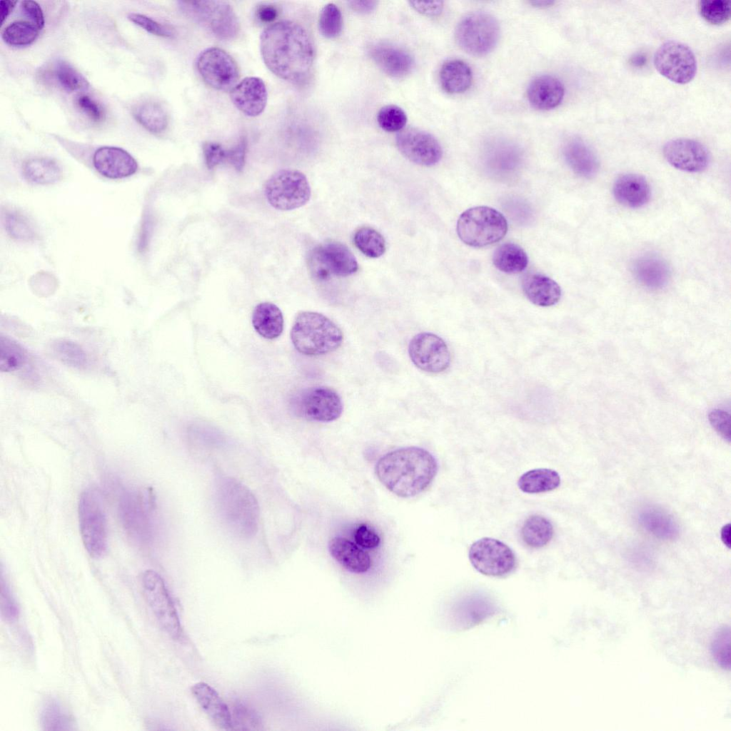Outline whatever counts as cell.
Masks as SVG:
<instances>
[{
  "label": "cell",
  "mask_w": 731,
  "mask_h": 731,
  "mask_svg": "<svg viewBox=\"0 0 731 731\" xmlns=\"http://www.w3.org/2000/svg\"><path fill=\"white\" fill-rule=\"evenodd\" d=\"M293 412L298 417L317 422H331L343 412L341 397L333 390L315 386L299 391L291 400Z\"/></svg>",
  "instance_id": "obj_11"
},
{
  "label": "cell",
  "mask_w": 731,
  "mask_h": 731,
  "mask_svg": "<svg viewBox=\"0 0 731 731\" xmlns=\"http://www.w3.org/2000/svg\"><path fill=\"white\" fill-rule=\"evenodd\" d=\"M700 16L707 23L721 25L730 17V2L725 0H701L698 4Z\"/></svg>",
  "instance_id": "obj_43"
},
{
  "label": "cell",
  "mask_w": 731,
  "mask_h": 731,
  "mask_svg": "<svg viewBox=\"0 0 731 731\" xmlns=\"http://www.w3.org/2000/svg\"><path fill=\"white\" fill-rule=\"evenodd\" d=\"M662 153L666 161L673 167L687 172L704 171L710 161L708 149L701 143L690 138H675L667 141Z\"/></svg>",
  "instance_id": "obj_18"
},
{
  "label": "cell",
  "mask_w": 731,
  "mask_h": 731,
  "mask_svg": "<svg viewBox=\"0 0 731 731\" xmlns=\"http://www.w3.org/2000/svg\"><path fill=\"white\" fill-rule=\"evenodd\" d=\"M520 534L523 541L528 546L539 548L551 540L554 530L552 523L546 518L533 515L524 521Z\"/></svg>",
  "instance_id": "obj_33"
},
{
  "label": "cell",
  "mask_w": 731,
  "mask_h": 731,
  "mask_svg": "<svg viewBox=\"0 0 731 731\" xmlns=\"http://www.w3.org/2000/svg\"><path fill=\"white\" fill-rule=\"evenodd\" d=\"M260 50L267 68L285 81L299 84L308 77L314 60L313 42L306 30L292 21L268 26L260 36Z\"/></svg>",
  "instance_id": "obj_1"
},
{
  "label": "cell",
  "mask_w": 731,
  "mask_h": 731,
  "mask_svg": "<svg viewBox=\"0 0 731 731\" xmlns=\"http://www.w3.org/2000/svg\"><path fill=\"white\" fill-rule=\"evenodd\" d=\"M252 323L260 336L266 339H275L281 336L283 330L282 312L272 303H261L253 310Z\"/></svg>",
  "instance_id": "obj_30"
},
{
  "label": "cell",
  "mask_w": 731,
  "mask_h": 731,
  "mask_svg": "<svg viewBox=\"0 0 731 731\" xmlns=\"http://www.w3.org/2000/svg\"><path fill=\"white\" fill-rule=\"evenodd\" d=\"M632 272L641 284L651 288L662 287L669 278L667 265L655 255H645L636 259L632 266Z\"/></svg>",
  "instance_id": "obj_28"
},
{
  "label": "cell",
  "mask_w": 731,
  "mask_h": 731,
  "mask_svg": "<svg viewBox=\"0 0 731 731\" xmlns=\"http://www.w3.org/2000/svg\"><path fill=\"white\" fill-rule=\"evenodd\" d=\"M79 521L81 539L89 555L103 557L107 550V523L101 493L96 488L85 490L79 501Z\"/></svg>",
  "instance_id": "obj_5"
},
{
  "label": "cell",
  "mask_w": 731,
  "mask_h": 731,
  "mask_svg": "<svg viewBox=\"0 0 731 731\" xmlns=\"http://www.w3.org/2000/svg\"><path fill=\"white\" fill-rule=\"evenodd\" d=\"M23 174L30 182L46 185L57 182L61 176V171L54 161L46 158H35L25 162Z\"/></svg>",
  "instance_id": "obj_34"
},
{
  "label": "cell",
  "mask_w": 731,
  "mask_h": 731,
  "mask_svg": "<svg viewBox=\"0 0 731 731\" xmlns=\"http://www.w3.org/2000/svg\"><path fill=\"white\" fill-rule=\"evenodd\" d=\"M708 419L716 432L725 440L730 442L731 434L730 413L722 409H714L709 413Z\"/></svg>",
  "instance_id": "obj_50"
},
{
  "label": "cell",
  "mask_w": 731,
  "mask_h": 731,
  "mask_svg": "<svg viewBox=\"0 0 731 731\" xmlns=\"http://www.w3.org/2000/svg\"><path fill=\"white\" fill-rule=\"evenodd\" d=\"M5 226L8 233L14 238L29 241L35 236L33 226L20 213L11 212L6 214Z\"/></svg>",
  "instance_id": "obj_46"
},
{
  "label": "cell",
  "mask_w": 731,
  "mask_h": 731,
  "mask_svg": "<svg viewBox=\"0 0 731 731\" xmlns=\"http://www.w3.org/2000/svg\"><path fill=\"white\" fill-rule=\"evenodd\" d=\"M178 6L185 16L219 39L232 40L239 33L238 17L228 1H179Z\"/></svg>",
  "instance_id": "obj_7"
},
{
  "label": "cell",
  "mask_w": 731,
  "mask_h": 731,
  "mask_svg": "<svg viewBox=\"0 0 731 731\" xmlns=\"http://www.w3.org/2000/svg\"><path fill=\"white\" fill-rule=\"evenodd\" d=\"M612 191L616 201L630 208L645 206L651 196L650 187L646 179L635 173L619 176L614 183Z\"/></svg>",
  "instance_id": "obj_25"
},
{
  "label": "cell",
  "mask_w": 731,
  "mask_h": 731,
  "mask_svg": "<svg viewBox=\"0 0 731 731\" xmlns=\"http://www.w3.org/2000/svg\"><path fill=\"white\" fill-rule=\"evenodd\" d=\"M21 8L24 13L31 20L33 24L39 29L41 30L44 26V16L42 9L39 4L31 0L23 1L21 2Z\"/></svg>",
  "instance_id": "obj_56"
},
{
  "label": "cell",
  "mask_w": 731,
  "mask_h": 731,
  "mask_svg": "<svg viewBox=\"0 0 731 731\" xmlns=\"http://www.w3.org/2000/svg\"><path fill=\"white\" fill-rule=\"evenodd\" d=\"M291 338L296 349L306 356H319L336 351L343 342L339 327L326 316L313 311L298 313Z\"/></svg>",
  "instance_id": "obj_4"
},
{
  "label": "cell",
  "mask_w": 731,
  "mask_h": 731,
  "mask_svg": "<svg viewBox=\"0 0 731 731\" xmlns=\"http://www.w3.org/2000/svg\"><path fill=\"white\" fill-rule=\"evenodd\" d=\"M347 3L352 10L363 14H370L378 4L376 1H348Z\"/></svg>",
  "instance_id": "obj_59"
},
{
  "label": "cell",
  "mask_w": 731,
  "mask_h": 731,
  "mask_svg": "<svg viewBox=\"0 0 731 731\" xmlns=\"http://www.w3.org/2000/svg\"><path fill=\"white\" fill-rule=\"evenodd\" d=\"M371 59L386 74L395 78L404 77L414 67L411 55L403 49L391 44L380 42L369 49Z\"/></svg>",
  "instance_id": "obj_21"
},
{
  "label": "cell",
  "mask_w": 731,
  "mask_h": 731,
  "mask_svg": "<svg viewBox=\"0 0 731 731\" xmlns=\"http://www.w3.org/2000/svg\"><path fill=\"white\" fill-rule=\"evenodd\" d=\"M395 142L400 152L418 165L434 166L443 156L438 141L430 133L419 128L409 127L402 129L396 135Z\"/></svg>",
  "instance_id": "obj_17"
},
{
  "label": "cell",
  "mask_w": 731,
  "mask_h": 731,
  "mask_svg": "<svg viewBox=\"0 0 731 731\" xmlns=\"http://www.w3.org/2000/svg\"><path fill=\"white\" fill-rule=\"evenodd\" d=\"M264 194L271 206L281 211L300 208L310 200L311 191L306 176L295 169H281L266 182Z\"/></svg>",
  "instance_id": "obj_9"
},
{
  "label": "cell",
  "mask_w": 731,
  "mask_h": 731,
  "mask_svg": "<svg viewBox=\"0 0 731 731\" xmlns=\"http://www.w3.org/2000/svg\"><path fill=\"white\" fill-rule=\"evenodd\" d=\"M54 73L59 83L67 91H74L87 86L85 79L67 62L59 61Z\"/></svg>",
  "instance_id": "obj_45"
},
{
  "label": "cell",
  "mask_w": 731,
  "mask_h": 731,
  "mask_svg": "<svg viewBox=\"0 0 731 731\" xmlns=\"http://www.w3.org/2000/svg\"><path fill=\"white\" fill-rule=\"evenodd\" d=\"M356 246L365 256L376 258L385 251V241L383 236L376 230L370 227H362L354 234Z\"/></svg>",
  "instance_id": "obj_38"
},
{
  "label": "cell",
  "mask_w": 731,
  "mask_h": 731,
  "mask_svg": "<svg viewBox=\"0 0 731 731\" xmlns=\"http://www.w3.org/2000/svg\"><path fill=\"white\" fill-rule=\"evenodd\" d=\"M560 485L559 473L550 468H535L524 473L518 480L519 489L526 493L553 490Z\"/></svg>",
  "instance_id": "obj_31"
},
{
  "label": "cell",
  "mask_w": 731,
  "mask_h": 731,
  "mask_svg": "<svg viewBox=\"0 0 731 731\" xmlns=\"http://www.w3.org/2000/svg\"><path fill=\"white\" fill-rule=\"evenodd\" d=\"M408 354L415 366L428 373L443 372L450 363L445 342L431 333L423 332L414 336L408 345Z\"/></svg>",
  "instance_id": "obj_16"
},
{
  "label": "cell",
  "mask_w": 731,
  "mask_h": 731,
  "mask_svg": "<svg viewBox=\"0 0 731 731\" xmlns=\"http://www.w3.org/2000/svg\"><path fill=\"white\" fill-rule=\"evenodd\" d=\"M40 722L46 730H69L73 729L74 720L61 702L49 698L40 710Z\"/></svg>",
  "instance_id": "obj_36"
},
{
  "label": "cell",
  "mask_w": 731,
  "mask_h": 731,
  "mask_svg": "<svg viewBox=\"0 0 731 731\" xmlns=\"http://www.w3.org/2000/svg\"><path fill=\"white\" fill-rule=\"evenodd\" d=\"M26 360L24 348L8 337H0V370L10 372L19 369Z\"/></svg>",
  "instance_id": "obj_39"
},
{
  "label": "cell",
  "mask_w": 731,
  "mask_h": 731,
  "mask_svg": "<svg viewBox=\"0 0 731 731\" xmlns=\"http://www.w3.org/2000/svg\"><path fill=\"white\" fill-rule=\"evenodd\" d=\"M438 472L435 458L424 448L409 446L382 456L375 466L379 481L391 493L410 498L424 491Z\"/></svg>",
  "instance_id": "obj_2"
},
{
  "label": "cell",
  "mask_w": 731,
  "mask_h": 731,
  "mask_svg": "<svg viewBox=\"0 0 731 731\" xmlns=\"http://www.w3.org/2000/svg\"><path fill=\"white\" fill-rule=\"evenodd\" d=\"M442 89L451 94H461L471 86L473 72L469 65L460 59L445 61L439 71Z\"/></svg>",
  "instance_id": "obj_29"
},
{
  "label": "cell",
  "mask_w": 731,
  "mask_h": 731,
  "mask_svg": "<svg viewBox=\"0 0 731 731\" xmlns=\"http://www.w3.org/2000/svg\"><path fill=\"white\" fill-rule=\"evenodd\" d=\"M16 3V1H1L0 2L1 24L4 23L11 14Z\"/></svg>",
  "instance_id": "obj_60"
},
{
  "label": "cell",
  "mask_w": 731,
  "mask_h": 731,
  "mask_svg": "<svg viewBox=\"0 0 731 731\" xmlns=\"http://www.w3.org/2000/svg\"><path fill=\"white\" fill-rule=\"evenodd\" d=\"M354 538L358 546L366 549L375 548L380 543V538L376 531L364 524L356 529Z\"/></svg>",
  "instance_id": "obj_53"
},
{
  "label": "cell",
  "mask_w": 731,
  "mask_h": 731,
  "mask_svg": "<svg viewBox=\"0 0 731 731\" xmlns=\"http://www.w3.org/2000/svg\"><path fill=\"white\" fill-rule=\"evenodd\" d=\"M529 3L535 7L545 8L552 6L555 1L552 0H532Z\"/></svg>",
  "instance_id": "obj_62"
},
{
  "label": "cell",
  "mask_w": 731,
  "mask_h": 731,
  "mask_svg": "<svg viewBox=\"0 0 731 731\" xmlns=\"http://www.w3.org/2000/svg\"><path fill=\"white\" fill-rule=\"evenodd\" d=\"M234 106L248 116H257L265 109L268 93L264 81L254 76L246 77L231 90Z\"/></svg>",
  "instance_id": "obj_19"
},
{
  "label": "cell",
  "mask_w": 731,
  "mask_h": 731,
  "mask_svg": "<svg viewBox=\"0 0 731 731\" xmlns=\"http://www.w3.org/2000/svg\"><path fill=\"white\" fill-rule=\"evenodd\" d=\"M379 126L388 132L400 131L404 128L407 122L405 112L396 105H386L382 107L377 114Z\"/></svg>",
  "instance_id": "obj_44"
},
{
  "label": "cell",
  "mask_w": 731,
  "mask_h": 731,
  "mask_svg": "<svg viewBox=\"0 0 731 731\" xmlns=\"http://www.w3.org/2000/svg\"><path fill=\"white\" fill-rule=\"evenodd\" d=\"M730 628L723 627L716 633L712 643L713 657L724 669H730Z\"/></svg>",
  "instance_id": "obj_47"
},
{
  "label": "cell",
  "mask_w": 731,
  "mask_h": 731,
  "mask_svg": "<svg viewBox=\"0 0 731 731\" xmlns=\"http://www.w3.org/2000/svg\"><path fill=\"white\" fill-rule=\"evenodd\" d=\"M730 524L725 525L722 528V529L721 530V538H722V540L723 541V543L728 548L730 547Z\"/></svg>",
  "instance_id": "obj_61"
},
{
  "label": "cell",
  "mask_w": 731,
  "mask_h": 731,
  "mask_svg": "<svg viewBox=\"0 0 731 731\" xmlns=\"http://www.w3.org/2000/svg\"><path fill=\"white\" fill-rule=\"evenodd\" d=\"M500 37L497 19L485 11H475L465 16L458 24L455 39L465 52L481 56L490 53Z\"/></svg>",
  "instance_id": "obj_8"
},
{
  "label": "cell",
  "mask_w": 731,
  "mask_h": 731,
  "mask_svg": "<svg viewBox=\"0 0 731 731\" xmlns=\"http://www.w3.org/2000/svg\"><path fill=\"white\" fill-rule=\"evenodd\" d=\"M342 27L343 17L339 8L333 3L325 5L318 19L321 34L327 39H334L341 34Z\"/></svg>",
  "instance_id": "obj_42"
},
{
  "label": "cell",
  "mask_w": 731,
  "mask_h": 731,
  "mask_svg": "<svg viewBox=\"0 0 731 731\" xmlns=\"http://www.w3.org/2000/svg\"><path fill=\"white\" fill-rule=\"evenodd\" d=\"M409 4L415 11L421 14L435 16H438L441 14L443 9V2L440 1H410Z\"/></svg>",
  "instance_id": "obj_57"
},
{
  "label": "cell",
  "mask_w": 731,
  "mask_h": 731,
  "mask_svg": "<svg viewBox=\"0 0 731 731\" xmlns=\"http://www.w3.org/2000/svg\"><path fill=\"white\" fill-rule=\"evenodd\" d=\"M1 610L6 620L13 622L19 616V607L7 585H1Z\"/></svg>",
  "instance_id": "obj_51"
},
{
  "label": "cell",
  "mask_w": 731,
  "mask_h": 731,
  "mask_svg": "<svg viewBox=\"0 0 731 731\" xmlns=\"http://www.w3.org/2000/svg\"><path fill=\"white\" fill-rule=\"evenodd\" d=\"M564 156L570 168L580 176L591 178L598 172V158L593 150L580 139H572L565 144Z\"/></svg>",
  "instance_id": "obj_27"
},
{
  "label": "cell",
  "mask_w": 731,
  "mask_h": 731,
  "mask_svg": "<svg viewBox=\"0 0 731 731\" xmlns=\"http://www.w3.org/2000/svg\"><path fill=\"white\" fill-rule=\"evenodd\" d=\"M493 262L498 270L504 273H517L527 267L528 258L520 246L506 243L496 248L493 253Z\"/></svg>",
  "instance_id": "obj_32"
},
{
  "label": "cell",
  "mask_w": 731,
  "mask_h": 731,
  "mask_svg": "<svg viewBox=\"0 0 731 731\" xmlns=\"http://www.w3.org/2000/svg\"><path fill=\"white\" fill-rule=\"evenodd\" d=\"M136 120L147 131L153 133L164 131L168 123V117L163 106L156 101H146L133 111Z\"/></svg>",
  "instance_id": "obj_35"
},
{
  "label": "cell",
  "mask_w": 731,
  "mask_h": 731,
  "mask_svg": "<svg viewBox=\"0 0 731 731\" xmlns=\"http://www.w3.org/2000/svg\"><path fill=\"white\" fill-rule=\"evenodd\" d=\"M508 231V223L498 211L488 206H476L465 211L457 222L460 240L473 247H483L502 239Z\"/></svg>",
  "instance_id": "obj_6"
},
{
  "label": "cell",
  "mask_w": 731,
  "mask_h": 731,
  "mask_svg": "<svg viewBox=\"0 0 731 731\" xmlns=\"http://www.w3.org/2000/svg\"><path fill=\"white\" fill-rule=\"evenodd\" d=\"M215 500L220 519L230 533L244 540L255 536L260 509L247 486L233 477L220 475L216 478Z\"/></svg>",
  "instance_id": "obj_3"
},
{
  "label": "cell",
  "mask_w": 731,
  "mask_h": 731,
  "mask_svg": "<svg viewBox=\"0 0 731 731\" xmlns=\"http://www.w3.org/2000/svg\"><path fill=\"white\" fill-rule=\"evenodd\" d=\"M141 585L146 600L162 630L173 640L182 636L180 620L161 576L147 570L142 574Z\"/></svg>",
  "instance_id": "obj_10"
},
{
  "label": "cell",
  "mask_w": 731,
  "mask_h": 731,
  "mask_svg": "<svg viewBox=\"0 0 731 731\" xmlns=\"http://www.w3.org/2000/svg\"><path fill=\"white\" fill-rule=\"evenodd\" d=\"M196 65L203 81L216 90H231L239 79L236 61L218 47H209L202 51L197 56Z\"/></svg>",
  "instance_id": "obj_14"
},
{
  "label": "cell",
  "mask_w": 731,
  "mask_h": 731,
  "mask_svg": "<svg viewBox=\"0 0 731 731\" xmlns=\"http://www.w3.org/2000/svg\"><path fill=\"white\" fill-rule=\"evenodd\" d=\"M562 82L550 75H542L530 81L527 89L530 104L538 110H550L558 106L564 97Z\"/></svg>",
  "instance_id": "obj_23"
},
{
  "label": "cell",
  "mask_w": 731,
  "mask_h": 731,
  "mask_svg": "<svg viewBox=\"0 0 731 731\" xmlns=\"http://www.w3.org/2000/svg\"><path fill=\"white\" fill-rule=\"evenodd\" d=\"M643 526L656 536L672 538L677 534V528L672 519L666 513L655 509H648L640 516Z\"/></svg>",
  "instance_id": "obj_37"
},
{
  "label": "cell",
  "mask_w": 731,
  "mask_h": 731,
  "mask_svg": "<svg viewBox=\"0 0 731 731\" xmlns=\"http://www.w3.org/2000/svg\"><path fill=\"white\" fill-rule=\"evenodd\" d=\"M468 557L473 567L487 576L504 577L516 567V558L512 549L492 538L475 541L470 547Z\"/></svg>",
  "instance_id": "obj_12"
},
{
  "label": "cell",
  "mask_w": 731,
  "mask_h": 731,
  "mask_svg": "<svg viewBox=\"0 0 731 731\" xmlns=\"http://www.w3.org/2000/svg\"><path fill=\"white\" fill-rule=\"evenodd\" d=\"M256 17L263 23H271L278 16L277 9L272 4H262L256 9Z\"/></svg>",
  "instance_id": "obj_58"
},
{
  "label": "cell",
  "mask_w": 731,
  "mask_h": 731,
  "mask_svg": "<svg viewBox=\"0 0 731 731\" xmlns=\"http://www.w3.org/2000/svg\"><path fill=\"white\" fill-rule=\"evenodd\" d=\"M203 152L206 164L209 169L226 161V149L218 143L205 142L203 145Z\"/></svg>",
  "instance_id": "obj_52"
},
{
  "label": "cell",
  "mask_w": 731,
  "mask_h": 731,
  "mask_svg": "<svg viewBox=\"0 0 731 731\" xmlns=\"http://www.w3.org/2000/svg\"><path fill=\"white\" fill-rule=\"evenodd\" d=\"M656 70L668 80L679 84L690 82L697 72V61L692 49L683 43L668 41L654 55Z\"/></svg>",
  "instance_id": "obj_13"
},
{
  "label": "cell",
  "mask_w": 731,
  "mask_h": 731,
  "mask_svg": "<svg viewBox=\"0 0 731 731\" xmlns=\"http://www.w3.org/2000/svg\"><path fill=\"white\" fill-rule=\"evenodd\" d=\"M308 266L313 275L321 280L331 275L346 277L355 273L358 264L352 252L338 242L324 243L310 253Z\"/></svg>",
  "instance_id": "obj_15"
},
{
  "label": "cell",
  "mask_w": 731,
  "mask_h": 731,
  "mask_svg": "<svg viewBox=\"0 0 731 731\" xmlns=\"http://www.w3.org/2000/svg\"><path fill=\"white\" fill-rule=\"evenodd\" d=\"M93 163L102 176L117 179L130 176L138 169V163L126 151L114 146H104L94 154Z\"/></svg>",
  "instance_id": "obj_20"
},
{
  "label": "cell",
  "mask_w": 731,
  "mask_h": 731,
  "mask_svg": "<svg viewBox=\"0 0 731 731\" xmlns=\"http://www.w3.org/2000/svg\"><path fill=\"white\" fill-rule=\"evenodd\" d=\"M39 29L27 21H18L8 25L1 37L7 44L21 46L31 44L39 36Z\"/></svg>",
  "instance_id": "obj_40"
},
{
  "label": "cell",
  "mask_w": 731,
  "mask_h": 731,
  "mask_svg": "<svg viewBox=\"0 0 731 731\" xmlns=\"http://www.w3.org/2000/svg\"><path fill=\"white\" fill-rule=\"evenodd\" d=\"M54 355L64 363L82 368L87 363V356L77 343L68 340H58L52 345Z\"/></svg>",
  "instance_id": "obj_41"
},
{
  "label": "cell",
  "mask_w": 731,
  "mask_h": 731,
  "mask_svg": "<svg viewBox=\"0 0 731 731\" xmlns=\"http://www.w3.org/2000/svg\"><path fill=\"white\" fill-rule=\"evenodd\" d=\"M77 104L80 109L93 121L100 122L104 119V112L101 106L93 99L81 95L77 99Z\"/></svg>",
  "instance_id": "obj_55"
},
{
  "label": "cell",
  "mask_w": 731,
  "mask_h": 731,
  "mask_svg": "<svg viewBox=\"0 0 731 731\" xmlns=\"http://www.w3.org/2000/svg\"><path fill=\"white\" fill-rule=\"evenodd\" d=\"M191 693L203 711L218 728L233 730L231 713L213 687L206 682H199L192 686Z\"/></svg>",
  "instance_id": "obj_22"
},
{
  "label": "cell",
  "mask_w": 731,
  "mask_h": 731,
  "mask_svg": "<svg viewBox=\"0 0 731 731\" xmlns=\"http://www.w3.org/2000/svg\"><path fill=\"white\" fill-rule=\"evenodd\" d=\"M233 729L240 730H260L261 725L260 718L251 709L241 704H238L233 707V713L231 715Z\"/></svg>",
  "instance_id": "obj_48"
},
{
  "label": "cell",
  "mask_w": 731,
  "mask_h": 731,
  "mask_svg": "<svg viewBox=\"0 0 731 731\" xmlns=\"http://www.w3.org/2000/svg\"><path fill=\"white\" fill-rule=\"evenodd\" d=\"M128 18L131 21L153 35L166 38L173 36V32L169 28L143 14L131 13L128 15Z\"/></svg>",
  "instance_id": "obj_49"
},
{
  "label": "cell",
  "mask_w": 731,
  "mask_h": 731,
  "mask_svg": "<svg viewBox=\"0 0 731 731\" xmlns=\"http://www.w3.org/2000/svg\"><path fill=\"white\" fill-rule=\"evenodd\" d=\"M523 291L533 304L548 307L557 303L561 297L560 286L552 278L540 273H530L524 277Z\"/></svg>",
  "instance_id": "obj_26"
},
{
  "label": "cell",
  "mask_w": 731,
  "mask_h": 731,
  "mask_svg": "<svg viewBox=\"0 0 731 731\" xmlns=\"http://www.w3.org/2000/svg\"><path fill=\"white\" fill-rule=\"evenodd\" d=\"M246 149V139L242 137L236 145L230 149H226V161L232 165L237 171H241L245 165Z\"/></svg>",
  "instance_id": "obj_54"
},
{
  "label": "cell",
  "mask_w": 731,
  "mask_h": 731,
  "mask_svg": "<svg viewBox=\"0 0 731 731\" xmlns=\"http://www.w3.org/2000/svg\"><path fill=\"white\" fill-rule=\"evenodd\" d=\"M328 550L332 558L352 573H365L371 567L372 561L368 553L346 538L334 537L331 539Z\"/></svg>",
  "instance_id": "obj_24"
}]
</instances>
